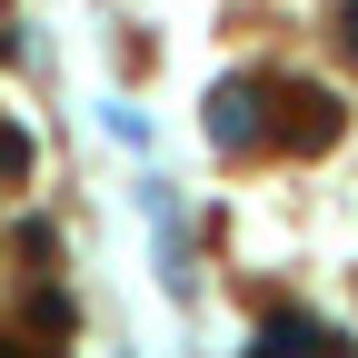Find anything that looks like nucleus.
Listing matches in <instances>:
<instances>
[{
	"label": "nucleus",
	"mask_w": 358,
	"mask_h": 358,
	"mask_svg": "<svg viewBox=\"0 0 358 358\" xmlns=\"http://www.w3.org/2000/svg\"><path fill=\"white\" fill-rule=\"evenodd\" d=\"M338 50H348V70H358V0L338 10Z\"/></svg>",
	"instance_id": "obj_4"
},
{
	"label": "nucleus",
	"mask_w": 358,
	"mask_h": 358,
	"mask_svg": "<svg viewBox=\"0 0 358 358\" xmlns=\"http://www.w3.org/2000/svg\"><path fill=\"white\" fill-rule=\"evenodd\" d=\"M209 140H219V150H259V140H268V80L209 90Z\"/></svg>",
	"instance_id": "obj_1"
},
{
	"label": "nucleus",
	"mask_w": 358,
	"mask_h": 358,
	"mask_svg": "<svg viewBox=\"0 0 358 358\" xmlns=\"http://www.w3.org/2000/svg\"><path fill=\"white\" fill-rule=\"evenodd\" d=\"M30 329L60 338V329H70V299H60V289H30Z\"/></svg>",
	"instance_id": "obj_2"
},
{
	"label": "nucleus",
	"mask_w": 358,
	"mask_h": 358,
	"mask_svg": "<svg viewBox=\"0 0 358 358\" xmlns=\"http://www.w3.org/2000/svg\"><path fill=\"white\" fill-rule=\"evenodd\" d=\"M10 179H30V140H20V129H0V189H10Z\"/></svg>",
	"instance_id": "obj_3"
}]
</instances>
